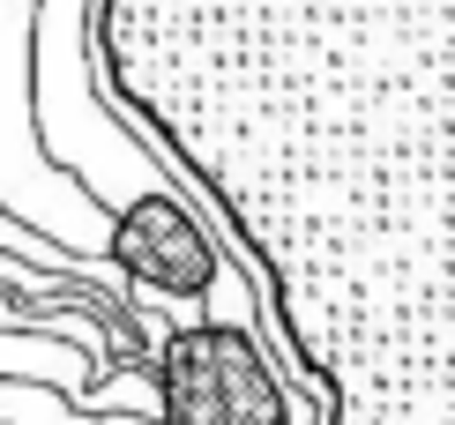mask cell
I'll return each mask as SVG.
<instances>
[{"mask_svg": "<svg viewBox=\"0 0 455 425\" xmlns=\"http://www.w3.org/2000/svg\"><path fill=\"white\" fill-rule=\"evenodd\" d=\"M254 381H261V358L239 328H187V336H172V358H164L172 425H239ZM261 425H283V396L261 411Z\"/></svg>", "mask_w": 455, "mask_h": 425, "instance_id": "7a4b0ae2", "label": "cell"}, {"mask_svg": "<svg viewBox=\"0 0 455 425\" xmlns=\"http://www.w3.org/2000/svg\"><path fill=\"white\" fill-rule=\"evenodd\" d=\"M105 83L269 261L336 425H455V0H98Z\"/></svg>", "mask_w": 455, "mask_h": 425, "instance_id": "6da1fadb", "label": "cell"}, {"mask_svg": "<svg viewBox=\"0 0 455 425\" xmlns=\"http://www.w3.org/2000/svg\"><path fill=\"white\" fill-rule=\"evenodd\" d=\"M112 254H120V269H135L142 284H164V292H210L217 277V254L210 239L195 231V217L180 209L172 187H157V195H135L112 217Z\"/></svg>", "mask_w": 455, "mask_h": 425, "instance_id": "3957f363", "label": "cell"}]
</instances>
